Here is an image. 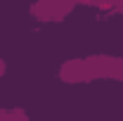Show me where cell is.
Returning a JSON list of instances; mask_svg holds the SVG:
<instances>
[{"instance_id": "1", "label": "cell", "mask_w": 123, "mask_h": 121, "mask_svg": "<svg viewBox=\"0 0 123 121\" xmlns=\"http://www.w3.org/2000/svg\"><path fill=\"white\" fill-rule=\"evenodd\" d=\"M78 2H90V0H78Z\"/></svg>"}]
</instances>
